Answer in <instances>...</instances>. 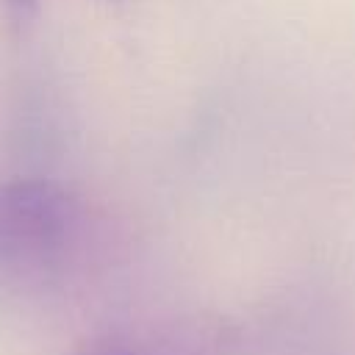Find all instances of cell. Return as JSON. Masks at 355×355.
Here are the masks:
<instances>
[{
    "mask_svg": "<svg viewBox=\"0 0 355 355\" xmlns=\"http://www.w3.org/2000/svg\"><path fill=\"white\" fill-rule=\"evenodd\" d=\"M6 6L11 8V14H17L19 19H25V17H31L36 11L39 0H6Z\"/></svg>",
    "mask_w": 355,
    "mask_h": 355,
    "instance_id": "obj_3",
    "label": "cell"
},
{
    "mask_svg": "<svg viewBox=\"0 0 355 355\" xmlns=\"http://www.w3.org/2000/svg\"><path fill=\"white\" fill-rule=\"evenodd\" d=\"M72 355H239V336L219 322H169L94 336Z\"/></svg>",
    "mask_w": 355,
    "mask_h": 355,
    "instance_id": "obj_2",
    "label": "cell"
},
{
    "mask_svg": "<svg viewBox=\"0 0 355 355\" xmlns=\"http://www.w3.org/2000/svg\"><path fill=\"white\" fill-rule=\"evenodd\" d=\"M83 250V208L53 180L0 186V288L44 297L75 272Z\"/></svg>",
    "mask_w": 355,
    "mask_h": 355,
    "instance_id": "obj_1",
    "label": "cell"
}]
</instances>
